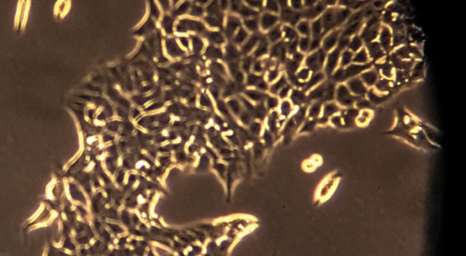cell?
Masks as SVG:
<instances>
[{"label":"cell","instance_id":"cell-35","mask_svg":"<svg viewBox=\"0 0 466 256\" xmlns=\"http://www.w3.org/2000/svg\"><path fill=\"white\" fill-rule=\"evenodd\" d=\"M317 124H318L317 119H310L309 118L308 120L305 121L303 126H301L300 133H311V132L314 130Z\"/></svg>","mask_w":466,"mask_h":256},{"label":"cell","instance_id":"cell-13","mask_svg":"<svg viewBox=\"0 0 466 256\" xmlns=\"http://www.w3.org/2000/svg\"><path fill=\"white\" fill-rule=\"evenodd\" d=\"M281 17L282 19L289 23L290 25H296L299 22H300V19L301 18V12H298V11L292 10L290 7H288L287 5H286L284 9L282 10V13H281Z\"/></svg>","mask_w":466,"mask_h":256},{"label":"cell","instance_id":"cell-10","mask_svg":"<svg viewBox=\"0 0 466 256\" xmlns=\"http://www.w3.org/2000/svg\"><path fill=\"white\" fill-rule=\"evenodd\" d=\"M392 32H391V28L387 25H382L381 27V30H380V34H379V44L381 45V48L384 50V52L386 51H389L391 48V45H392Z\"/></svg>","mask_w":466,"mask_h":256},{"label":"cell","instance_id":"cell-31","mask_svg":"<svg viewBox=\"0 0 466 256\" xmlns=\"http://www.w3.org/2000/svg\"><path fill=\"white\" fill-rule=\"evenodd\" d=\"M277 22H278V16L277 15L265 14L262 17L261 25L263 26V28L267 29V28H270L271 26H273Z\"/></svg>","mask_w":466,"mask_h":256},{"label":"cell","instance_id":"cell-19","mask_svg":"<svg viewBox=\"0 0 466 256\" xmlns=\"http://www.w3.org/2000/svg\"><path fill=\"white\" fill-rule=\"evenodd\" d=\"M335 84L332 81L327 82L325 93H324V96L322 97V99L320 101V103L323 104V103H329V102L334 100L335 99Z\"/></svg>","mask_w":466,"mask_h":256},{"label":"cell","instance_id":"cell-5","mask_svg":"<svg viewBox=\"0 0 466 256\" xmlns=\"http://www.w3.org/2000/svg\"><path fill=\"white\" fill-rule=\"evenodd\" d=\"M341 29H334V30L329 32L328 35L323 37L321 40V45H322V50L327 53H330L331 50L335 48L338 40L341 36Z\"/></svg>","mask_w":466,"mask_h":256},{"label":"cell","instance_id":"cell-45","mask_svg":"<svg viewBox=\"0 0 466 256\" xmlns=\"http://www.w3.org/2000/svg\"><path fill=\"white\" fill-rule=\"evenodd\" d=\"M392 20H393V16H392V13H391V11H386L385 13H384V15H383V16H382V21H383L384 23H387V24H388V23H391V22H392Z\"/></svg>","mask_w":466,"mask_h":256},{"label":"cell","instance_id":"cell-18","mask_svg":"<svg viewBox=\"0 0 466 256\" xmlns=\"http://www.w3.org/2000/svg\"><path fill=\"white\" fill-rule=\"evenodd\" d=\"M362 26H363V22L362 21L345 26V28L341 31V36H346V37L351 38L353 35H358L359 31L361 30Z\"/></svg>","mask_w":466,"mask_h":256},{"label":"cell","instance_id":"cell-29","mask_svg":"<svg viewBox=\"0 0 466 256\" xmlns=\"http://www.w3.org/2000/svg\"><path fill=\"white\" fill-rule=\"evenodd\" d=\"M320 165H321V158L318 156L317 160L314 157H312L310 160L305 161L303 163L302 167H303V170L306 171V172H312V171L315 170L316 167L320 166Z\"/></svg>","mask_w":466,"mask_h":256},{"label":"cell","instance_id":"cell-2","mask_svg":"<svg viewBox=\"0 0 466 256\" xmlns=\"http://www.w3.org/2000/svg\"><path fill=\"white\" fill-rule=\"evenodd\" d=\"M326 56L327 54L320 47L306 56L305 67L313 73L320 72L325 64Z\"/></svg>","mask_w":466,"mask_h":256},{"label":"cell","instance_id":"cell-1","mask_svg":"<svg viewBox=\"0 0 466 256\" xmlns=\"http://www.w3.org/2000/svg\"><path fill=\"white\" fill-rule=\"evenodd\" d=\"M341 177L342 176L341 173L332 172L320 183L314 195V204L316 206H321L331 198L339 186Z\"/></svg>","mask_w":466,"mask_h":256},{"label":"cell","instance_id":"cell-38","mask_svg":"<svg viewBox=\"0 0 466 256\" xmlns=\"http://www.w3.org/2000/svg\"><path fill=\"white\" fill-rule=\"evenodd\" d=\"M281 114L284 117H287L291 115L292 112V106H291L290 101H283L281 106Z\"/></svg>","mask_w":466,"mask_h":256},{"label":"cell","instance_id":"cell-28","mask_svg":"<svg viewBox=\"0 0 466 256\" xmlns=\"http://www.w3.org/2000/svg\"><path fill=\"white\" fill-rule=\"evenodd\" d=\"M392 81L388 80V79H385V78H382V79H380L377 81V83L375 84V90L377 92H381V93H384L386 91H389L392 87Z\"/></svg>","mask_w":466,"mask_h":256},{"label":"cell","instance_id":"cell-40","mask_svg":"<svg viewBox=\"0 0 466 256\" xmlns=\"http://www.w3.org/2000/svg\"><path fill=\"white\" fill-rule=\"evenodd\" d=\"M350 40H351L350 37H346V36H341V35L339 40H338V43H337V48L340 51L345 50L348 47Z\"/></svg>","mask_w":466,"mask_h":256},{"label":"cell","instance_id":"cell-32","mask_svg":"<svg viewBox=\"0 0 466 256\" xmlns=\"http://www.w3.org/2000/svg\"><path fill=\"white\" fill-rule=\"evenodd\" d=\"M311 37H305L301 36L298 40V48L301 51V53H307L310 49V45H311Z\"/></svg>","mask_w":466,"mask_h":256},{"label":"cell","instance_id":"cell-6","mask_svg":"<svg viewBox=\"0 0 466 256\" xmlns=\"http://www.w3.org/2000/svg\"><path fill=\"white\" fill-rule=\"evenodd\" d=\"M346 86L353 96L358 97H363L368 92L367 86L363 84L360 77H353L348 80Z\"/></svg>","mask_w":466,"mask_h":256},{"label":"cell","instance_id":"cell-39","mask_svg":"<svg viewBox=\"0 0 466 256\" xmlns=\"http://www.w3.org/2000/svg\"><path fill=\"white\" fill-rule=\"evenodd\" d=\"M282 35V30L281 29L280 26H276L275 28H273L272 30L269 33V38L270 40L272 41V42H276V41L279 40Z\"/></svg>","mask_w":466,"mask_h":256},{"label":"cell","instance_id":"cell-25","mask_svg":"<svg viewBox=\"0 0 466 256\" xmlns=\"http://www.w3.org/2000/svg\"><path fill=\"white\" fill-rule=\"evenodd\" d=\"M297 33L301 34V35L305 37H310L311 36V23L309 21L301 20L297 24Z\"/></svg>","mask_w":466,"mask_h":256},{"label":"cell","instance_id":"cell-34","mask_svg":"<svg viewBox=\"0 0 466 256\" xmlns=\"http://www.w3.org/2000/svg\"><path fill=\"white\" fill-rule=\"evenodd\" d=\"M380 71L381 75L385 77V79H391L393 76V66L391 64H384L380 65Z\"/></svg>","mask_w":466,"mask_h":256},{"label":"cell","instance_id":"cell-54","mask_svg":"<svg viewBox=\"0 0 466 256\" xmlns=\"http://www.w3.org/2000/svg\"><path fill=\"white\" fill-rule=\"evenodd\" d=\"M261 69H262V68H261V65H260V64H256L255 70L257 71V72H258V71L260 72V71H261Z\"/></svg>","mask_w":466,"mask_h":256},{"label":"cell","instance_id":"cell-30","mask_svg":"<svg viewBox=\"0 0 466 256\" xmlns=\"http://www.w3.org/2000/svg\"><path fill=\"white\" fill-rule=\"evenodd\" d=\"M282 32L284 33V35H285L286 39L291 42V41L298 40L300 37H299V34L297 33V31L291 27L290 25H284L283 28H282Z\"/></svg>","mask_w":466,"mask_h":256},{"label":"cell","instance_id":"cell-24","mask_svg":"<svg viewBox=\"0 0 466 256\" xmlns=\"http://www.w3.org/2000/svg\"><path fill=\"white\" fill-rule=\"evenodd\" d=\"M366 95L368 96V100L371 103V106H372V105L381 104L383 101H385L386 98H387V96H386V95H379V94H377L375 89L368 90Z\"/></svg>","mask_w":466,"mask_h":256},{"label":"cell","instance_id":"cell-36","mask_svg":"<svg viewBox=\"0 0 466 256\" xmlns=\"http://www.w3.org/2000/svg\"><path fill=\"white\" fill-rule=\"evenodd\" d=\"M287 85H288L287 77H286L285 75H282L281 78H280V80L278 81V82H276L275 84L272 85V87H271V93H273V94L279 93V92Z\"/></svg>","mask_w":466,"mask_h":256},{"label":"cell","instance_id":"cell-26","mask_svg":"<svg viewBox=\"0 0 466 256\" xmlns=\"http://www.w3.org/2000/svg\"><path fill=\"white\" fill-rule=\"evenodd\" d=\"M362 45H363V41L361 40L360 35H353L352 37H351V40H350L347 49L351 51L353 54H355L362 48Z\"/></svg>","mask_w":466,"mask_h":256},{"label":"cell","instance_id":"cell-43","mask_svg":"<svg viewBox=\"0 0 466 256\" xmlns=\"http://www.w3.org/2000/svg\"><path fill=\"white\" fill-rule=\"evenodd\" d=\"M291 8L292 10L298 11L302 10L303 8V2L302 1H291Z\"/></svg>","mask_w":466,"mask_h":256},{"label":"cell","instance_id":"cell-27","mask_svg":"<svg viewBox=\"0 0 466 256\" xmlns=\"http://www.w3.org/2000/svg\"><path fill=\"white\" fill-rule=\"evenodd\" d=\"M354 54L351 51L345 49L342 51L340 57V67L341 68H345L348 65H351L352 63V58H353Z\"/></svg>","mask_w":466,"mask_h":256},{"label":"cell","instance_id":"cell-37","mask_svg":"<svg viewBox=\"0 0 466 256\" xmlns=\"http://www.w3.org/2000/svg\"><path fill=\"white\" fill-rule=\"evenodd\" d=\"M354 105H355V108H357L358 110H367V109L371 108V103L368 99H365L363 97H359Z\"/></svg>","mask_w":466,"mask_h":256},{"label":"cell","instance_id":"cell-52","mask_svg":"<svg viewBox=\"0 0 466 256\" xmlns=\"http://www.w3.org/2000/svg\"><path fill=\"white\" fill-rule=\"evenodd\" d=\"M384 5H385V2H383V1H380V2L376 1L375 3H374V6H377V7H381Z\"/></svg>","mask_w":466,"mask_h":256},{"label":"cell","instance_id":"cell-47","mask_svg":"<svg viewBox=\"0 0 466 256\" xmlns=\"http://www.w3.org/2000/svg\"><path fill=\"white\" fill-rule=\"evenodd\" d=\"M268 8H269V10L274 11V12H279L280 11L279 5L275 1H269L268 2Z\"/></svg>","mask_w":466,"mask_h":256},{"label":"cell","instance_id":"cell-33","mask_svg":"<svg viewBox=\"0 0 466 256\" xmlns=\"http://www.w3.org/2000/svg\"><path fill=\"white\" fill-rule=\"evenodd\" d=\"M311 72L309 70L307 67H301L300 68L298 72L296 73V77L297 79L301 82V83H306L307 81L309 80L310 76H311Z\"/></svg>","mask_w":466,"mask_h":256},{"label":"cell","instance_id":"cell-15","mask_svg":"<svg viewBox=\"0 0 466 256\" xmlns=\"http://www.w3.org/2000/svg\"><path fill=\"white\" fill-rule=\"evenodd\" d=\"M379 71L376 69H369L361 73L360 78L366 86H374L377 81L379 80Z\"/></svg>","mask_w":466,"mask_h":256},{"label":"cell","instance_id":"cell-16","mask_svg":"<svg viewBox=\"0 0 466 256\" xmlns=\"http://www.w3.org/2000/svg\"><path fill=\"white\" fill-rule=\"evenodd\" d=\"M326 85L327 82H323L320 85L315 86L313 89H311L307 95L308 101H315V102H320L322 99L325 93Z\"/></svg>","mask_w":466,"mask_h":256},{"label":"cell","instance_id":"cell-41","mask_svg":"<svg viewBox=\"0 0 466 256\" xmlns=\"http://www.w3.org/2000/svg\"><path fill=\"white\" fill-rule=\"evenodd\" d=\"M330 122L336 127H343V122H342V117L341 115L337 114V115L331 116Z\"/></svg>","mask_w":466,"mask_h":256},{"label":"cell","instance_id":"cell-7","mask_svg":"<svg viewBox=\"0 0 466 256\" xmlns=\"http://www.w3.org/2000/svg\"><path fill=\"white\" fill-rule=\"evenodd\" d=\"M340 111H341L340 107L334 102L326 103L322 107V111H321L322 116L317 119V123L321 124V125H325L330 120V117L334 116V115H337Z\"/></svg>","mask_w":466,"mask_h":256},{"label":"cell","instance_id":"cell-3","mask_svg":"<svg viewBox=\"0 0 466 256\" xmlns=\"http://www.w3.org/2000/svg\"><path fill=\"white\" fill-rule=\"evenodd\" d=\"M358 96H353L346 85L341 84L336 88L335 99L340 106L343 107H352L358 100Z\"/></svg>","mask_w":466,"mask_h":256},{"label":"cell","instance_id":"cell-53","mask_svg":"<svg viewBox=\"0 0 466 256\" xmlns=\"http://www.w3.org/2000/svg\"><path fill=\"white\" fill-rule=\"evenodd\" d=\"M259 87H260L261 89H263V90H265V89H267V87H268V85H267V84H266L265 82H261V84L259 85Z\"/></svg>","mask_w":466,"mask_h":256},{"label":"cell","instance_id":"cell-48","mask_svg":"<svg viewBox=\"0 0 466 256\" xmlns=\"http://www.w3.org/2000/svg\"><path fill=\"white\" fill-rule=\"evenodd\" d=\"M279 105V100L276 97H270L268 99V106L269 108H274Z\"/></svg>","mask_w":466,"mask_h":256},{"label":"cell","instance_id":"cell-42","mask_svg":"<svg viewBox=\"0 0 466 256\" xmlns=\"http://www.w3.org/2000/svg\"><path fill=\"white\" fill-rule=\"evenodd\" d=\"M321 40H322V38H312V40H311V45H310L309 52H310V53H312V52H314V51L318 50V49L320 48Z\"/></svg>","mask_w":466,"mask_h":256},{"label":"cell","instance_id":"cell-21","mask_svg":"<svg viewBox=\"0 0 466 256\" xmlns=\"http://www.w3.org/2000/svg\"><path fill=\"white\" fill-rule=\"evenodd\" d=\"M369 60H370V57L367 53V50L365 47H362L353 55L352 63L357 64V65H364V64H368Z\"/></svg>","mask_w":466,"mask_h":256},{"label":"cell","instance_id":"cell-49","mask_svg":"<svg viewBox=\"0 0 466 256\" xmlns=\"http://www.w3.org/2000/svg\"><path fill=\"white\" fill-rule=\"evenodd\" d=\"M278 75H279V71L277 70V69L271 71V73H270V75H269V80H275L276 78L278 77Z\"/></svg>","mask_w":466,"mask_h":256},{"label":"cell","instance_id":"cell-9","mask_svg":"<svg viewBox=\"0 0 466 256\" xmlns=\"http://www.w3.org/2000/svg\"><path fill=\"white\" fill-rule=\"evenodd\" d=\"M381 27V23H379V24L375 25H372V26H365L364 25L361 34L359 35L361 38V40L364 41L366 44L375 41V39H377L378 36H379Z\"/></svg>","mask_w":466,"mask_h":256},{"label":"cell","instance_id":"cell-22","mask_svg":"<svg viewBox=\"0 0 466 256\" xmlns=\"http://www.w3.org/2000/svg\"><path fill=\"white\" fill-rule=\"evenodd\" d=\"M308 111V117L310 119H318L321 116L322 111V104L320 102H315L307 109Z\"/></svg>","mask_w":466,"mask_h":256},{"label":"cell","instance_id":"cell-4","mask_svg":"<svg viewBox=\"0 0 466 256\" xmlns=\"http://www.w3.org/2000/svg\"><path fill=\"white\" fill-rule=\"evenodd\" d=\"M341 51L335 47L331 50L326 56L325 64H324V71L326 75L331 77V75L337 69L338 65L340 64V57H341Z\"/></svg>","mask_w":466,"mask_h":256},{"label":"cell","instance_id":"cell-11","mask_svg":"<svg viewBox=\"0 0 466 256\" xmlns=\"http://www.w3.org/2000/svg\"><path fill=\"white\" fill-rule=\"evenodd\" d=\"M371 66H372V64H371V63H368V64H364V65L351 64V65H348L347 67L343 68V69H344V75H345L346 80L351 79V78H353V77H356V75L363 73L364 71L371 69Z\"/></svg>","mask_w":466,"mask_h":256},{"label":"cell","instance_id":"cell-23","mask_svg":"<svg viewBox=\"0 0 466 256\" xmlns=\"http://www.w3.org/2000/svg\"><path fill=\"white\" fill-rule=\"evenodd\" d=\"M423 74H424V63L422 61H419L414 64L411 68V79L417 80V79L422 78Z\"/></svg>","mask_w":466,"mask_h":256},{"label":"cell","instance_id":"cell-12","mask_svg":"<svg viewBox=\"0 0 466 256\" xmlns=\"http://www.w3.org/2000/svg\"><path fill=\"white\" fill-rule=\"evenodd\" d=\"M365 48L369 57L373 61L380 60L385 55V52L381 48V45L378 41L375 40L366 44Z\"/></svg>","mask_w":466,"mask_h":256},{"label":"cell","instance_id":"cell-51","mask_svg":"<svg viewBox=\"0 0 466 256\" xmlns=\"http://www.w3.org/2000/svg\"><path fill=\"white\" fill-rule=\"evenodd\" d=\"M260 129H261V126H260L259 124H255V125H253V126H252V130H253V132H254L255 134L259 133V132H260Z\"/></svg>","mask_w":466,"mask_h":256},{"label":"cell","instance_id":"cell-17","mask_svg":"<svg viewBox=\"0 0 466 256\" xmlns=\"http://www.w3.org/2000/svg\"><path fill=\"white\" fill-rule=\"evenodd\" d=\"M290 97H291L292 104L295 106H301L308 102V97H307L305 92L298 88L291 90Z\"/></svg>","mask_w":466,"mask_h":256},{"label":"cell","instance_id":"cell-44","mask_svg":"<svg viewBox=\"0 0 466 256\" xmlns=\"http://www.w3.org/2000/svg\"><path fill=\"white\" fill-rule=\"evenodd\" d=\"M291 91V86L290 85H287L286 86H284L282 89H281L280 92H279V95L281 96V98H285L288 96V95L290 94V92Z\"/></svg>","mask_w":466,"mask_h":256},{"label":"cell","instance_id":"cell-14","mask_svg":"<svg viewBox=\"0 0 466 256\" xmlns=\"http://www.w3.org/2000/svg\"><path fill=\"white\" fill-rule=\"evenodd\" d=\"M325 79V74L323 72H315V73H312L309 80L307 81L306 83H304V85L302 87V91L304 92H307V91L311 90L312 88H314L315 86L319 85L321 82H323Z\"/></svg>","mask_w":466,"mask_h":256},{"label":"cell","instance_id":"cell-8","mask_svg":"<svg viewBox=\"0 0 466 256\" xmlns=\"http://www.w3.org/2000/svg\"><path fill=\"white\" fill-rule=\"evenodd\" d=\"M326 10V6L322 2L316 3L315 5L309 8H304L301 10V17L304 18V20H315L319 18V15H322V13Z\"/></svg>","mask_w":466,"mask_h":256},{"label":"cell","instance_id":"cell-50","mask_svg":"<svg viewBox=\"0 0 466 256\" xmlns=\"http://www.w3.org/2000/svg\"><path fill=\"white\" fill-rule=\"evenodd\" d=\"M246 23H247V25H248V26H249L251 29H256V28H257V26H258V25H257V22H256L255 20L247 21Z\"/></svg>","mask_w":466,"mask_h":256},{"label":"cell","instance_id":"cell-46","mask_svg":"<svg viewBox=\"0 0 466 256\" xmlns=\"http://www.w3.org/2000/svg\"><path fill=\"white\" fill-rule=\"evenodd\" d=\"M304 58H305V55L301 52H296L295 54L292 55V60L296 61L300 64H301V62L304 60Z\"/></svg>","mask_w":466,"mask_h":256},{"label":"cell","instance_id":"cell-20","mask_svg":"<svg viewBox=\"0 0 466 256\" xmlns=\"http://www.w3.org/2000/svg\"><path fill=\"white\" fill-rule=\"evenodd\" d=\"M311 35L313 38H322L323 37V27L321 23V17L317 18L311 23Z\"/></svg>","mask_w":466,"mask_h":256}]
</instances>
